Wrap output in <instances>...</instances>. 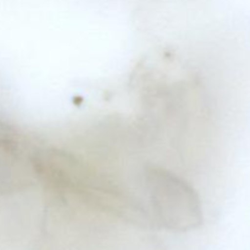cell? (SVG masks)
I'll use <instances>...</instances> for the list:
<instances>
[{"mask_svg": "<svg viewBox=\"0 0 250 250\" xmlns=\"http://www.w3.org/2000/svg\"><path fill=\"white\" fill-rule=\"evenodd\" d=\"M146 187L154 220L171 231H189L202 225V209L192 188L160 168L146 173Z\"/></svg>", "mask_w": 250, "mask_h": 250, "instance_id": "6da1fadb", "label": "cell"}]
</instances>
